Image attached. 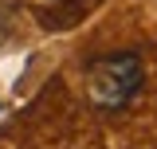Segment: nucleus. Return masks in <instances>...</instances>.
Here are the masks:
<instances>
[{"label":"nucleus","instance_id":"f257e3e1","mask_svg":"<svg viewBox=\"0 0 157 149\" xmlns=\"http://www.w3.org/2000/svg\"><path fill=\"white\" fill-rule=\"evenodd\" d=\"M82 86L86 98L98 110H122L137 98V90L145 86V67L134 51H110L86 63L82 71Z\"/></svg>","mask_w":157,"mask_h":149}]
</instances>
